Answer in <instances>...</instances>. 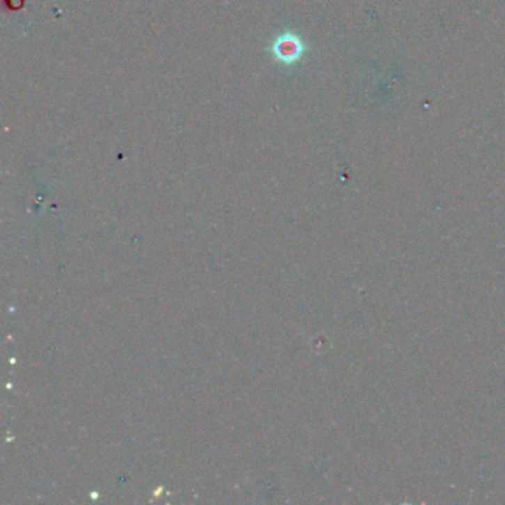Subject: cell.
Segmentation results:
<instances>
[{
    "instance_id": "1",
    "label": "cell",
    "mask_w": 505,
    "mask_h": 505,
    "mask_svg": "<svg viewBox=\"0 0 505 505\" xmlns=\"http://www.w3.org/2000/svg\"><path fill=\"white\" fill-rule=\"evenodd\" d=\"M301 51H302V48H301L298 39L292 38V36L280 38L274 45L276 55L280 58L281 61H285V63L295 61L297 58L300 56Z\"/></svg>"
}]
</instances>
